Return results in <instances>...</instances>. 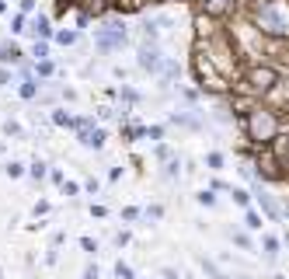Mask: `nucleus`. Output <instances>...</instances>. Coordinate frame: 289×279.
<instances>
[{"label": "nucleus", "instance_id": "1a4fd4ad", "mask_svg": "<svg viewBox=\"0 0 289 279\" xmlns=\"http://www.w3.org/2000/svg\"><path fill=\"white\" fill-rule=\"evenodd\" d=\"M230 7V0H209V11H227Z\"/></svg>", "mask_w": 289, "mask_h": 279}, {"label": "nucleus", "instance_id": "f8f14e48", "mask_svg": "<svg viewBox=\"0 0 289 279\" xmlns=\"http://www.w3.org/2000/svg\"><path fill=\"white\" fill-rule=\"evenodd\" d=\"M84 279H98V269H94V265H87V269H84Z\"/></svg>", "mask_w": 289, "mask_h": 279}, {"label": "nucleus", "instance_id": "9b49d317", "mask_svg": "<svg viewBox=\"0 0 289 279\" xmlns=\"http://www.w3.org/2000/svg\"><path fill=\"white\" fill-rule=\"evenodd\" d=\"M209 168H223V157L220 154H209Z\"/></svg>", "mask_w": 289, "mask_h": 279}, {"label": "nucleus", "instance_id": "20e7f679", "mask_svg": "<svg viewBox=\"0 0 289 279\" xmlns=\"http://www.w3.org/2000/svg\"><path fill=\"white\" fill-rule=\"evenodd\" d=\"M4 171H7V175H11V178H21V175H25V168H21L18 160H11V164H7V168H4Z\"/></svg>", "mask_w": 289, "mask_h": 279}, {"label": "nucleus", "instance_id": "f03ea898", "mask_svg": "<svg viewBox=\"0 0 289 279\" xmlns=\"http://www.w3.org/2000/svg\"><path fill=\"white\" fill-rule=\"evenodd\" d=\"M0 60H4V63H18L21 53L14 49V45H0Z\"/></svg>", "mask_w": 289, "mask_h": 279}, {"label": "nucleus", "instance_id": "9d476101", "mask_svg": "<svg viewBox=\"0 0 289 279\" xmlns=\"http://www.w3.org/2000/svg\"><path fill=\"white\" fill-rule=\"evenodd\" d=\"M4 133H7V136H18L21 126H18V122H7V126H4Z\"/></svg>", "mask_w": 289, "mask_h": 279}, {"label": "nucleus", "instance_id": "6e6552de", "mask_svg": "<svg viewBox=\"0 0 289 279\" xmlns=\"http://www.w3.org/2000/svg\"><path fill=\"white\" fill-rule=\"evenodd\" d=\"M265 251H269V259H275V255H279V241L269 238V241H265Z\"/></svg>", "mask_w": 289, "mask_h": 279}, {"label": "nucleus", "instance_id": "423d86ee", "mask_svg": "<svg viewBox=\"0 0 289 279\" xmlns=\"http://www.w3.org/2000/svg\"><path fill=\"white\" fill-rule=\"evenodd\" d=\"M32 178H35V181L45 178V164H42V160H35V164H32Z\"/></svg>", "mask_w": 289, "mask_h": 279}, {"label": "nucleus", "instance_id": "0eeeda50", "mask_svg": "<svg viewBox=\"0 0 289 279\" xmlns=\"http://www.w3.org/2000/svg\"><path fill=\"white\" fill-rule=\"evenodd\" d=\"M21 98H35V84H32V80L21 84Z\"/></svg>", "mask_w": 289, "mask_h": 279}, {"label": "nucleus", "instance_id": "f257e3e1", "mask_svg": "<svg viewBox=\"0 0 289 279\" xmlns=\"http://www.w3.org/2000/svg\"><path fill=\"white\" fill-rule=\"evenodd\" d=\"M139 66H147V70H160V53H157V49H143V53H139Z\"/></svg>", "mask_w": 289, "mask_h": 279}, {"label": "nucleus", "instance_id": "39448f33", "mask_svg": "<svg viewBox=\"0 0 289 279\" xmlns=\"http://www.w3.org/2000/svg\"><path fill=\"white\" fill-rule=\"evenodd\" d=\"M32 32H35V35H49V21H45V18H39L35 25H32Z\"/></svg>", "mask_w": 289, "mask_h": 279}, {"label": "nucleus", "instance_id": "7ed1b4c3", "mask_svg": "<svg viewBox=\"0 0 289 279\" xmlns=\"http://www.w3.org/2000/svg\"><path fill=\"white\" fill-rule=\"evenodd\" d=\"M84 143H87V147H101V143H105V133H101V129H94V133H84Z\"/></svg>", "mask_w": 289, "mask_h": 279}]
</instances>
